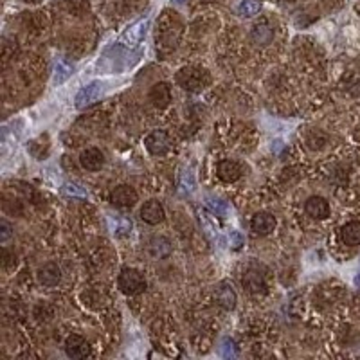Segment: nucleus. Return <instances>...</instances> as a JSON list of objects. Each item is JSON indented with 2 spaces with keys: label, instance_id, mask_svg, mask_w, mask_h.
Wrapping results in <instances>:
<instances>
[{
  "label": "nucleus",
  "instance_id": "1",
  "mask_svg": "<svg viewBox=\"0 0 360 360\" xmlns=\"http://www.w3.org/2000/svg\"><path fill=\"white\" fill-rule=\"evenodd\" d=\"M180 34H182V24L175 17V13H164L157 27V45H160L162 49H173Z\"/></svg>",
  "mask_w": 360,
  "mask_h": 360
},
{
  "label": "nucleus",
  "instance_id": "2",
  "mask_svg": "<svg viewBox=\"0 0 360 360\" xmlns=\"http://www.w3.org/2000/svg\"><path fill=\"white\" fill-rule=\"evenodd\" d=\"M176 83L188 92H198L211 83V76L205 69L195 65L182 67L175 76Z\"/></svg>",
  "mask_w": 360,
  "mask_h": 360
},
{
  "label": "nucleus",
  "instance_id": "3",
  "mask_svg": "<svg viewBox=\"0 0 360 360\" xmlns=\"http://www.w3.org/2000/svg\"><path fill=\"white\" fill-rule=\"evenodd\" d=\"M119 290L127 295H137L146 288V281H144L143 274H141L137 269H130V266H124L121 270V274L117 278Z\"/></svg>",
  "mask_w": 360,
  "mask_h": 360
},
{
  "label": "nucleus",
  "instance_id": "4",
  "mask_svg": "<svg viewBox=\"0 0 360 360\" xmlns=\"http://www.w3.org/2000/svg\"><path fill=\"white\" fill-rule=\"evenodd\" d=\"M144 146H146V150L152 153V155L160 157L164 155V153H168L172 143H169V137L166 131L155 130L148 135L146 139H144Z\"/></svg>",
  "mask_w": 360,
  "mask_h": 360
},
{
  "label": "nucleus",
  "instance_id": "5",
  "mask_svg": "<svg viewBox=\"0 0 360 360\" xmlns=\"http://www.w3.org/2000/svg\"><path fill=\"white\" fill-rule=\"evenodd\" d=\"M139 200V195L131 186H117L114 191L110 193V202L115 207H134Z\"/></svg>",
  "mask_w": 360,
  "mask_h": 360
},
{
  "label": "nucleus",
  "instance_id": "6",
  "mask_svg": "<svg viewBox=\"0 0 360 360\" xmlns=\"http://www.w3.org/2000/svg\"><path fill=\"white\" fill-rule=\"evenodd\" d=\"M103 94V83L101 82H92L86 86H83L82 90L76 96V107L78 108H86L90 105H94Z\"/></svg>",
  "mask_w": 360,
  "mask_h": 360
},
{
  "label": "nucleus",
  "instance_id": "7",
  "mask_svg": "<svg viewBox=\"0 0 360 360\" xmlns=\"http://www.w3.org/2000/svg\"><path fill=\"white\" fill-rule=\"evenodd\" d=\"M172 242L166 236H153L148 240L146 252L152 259H164L172 254Z\"/></svg>",
  "mask_w": 360,
  "mask_h": 360
},
{
  "label": "nucleus",
  "instance_id": "8",
  "mask_svg": "<svg viewBox=\"0 0 360 360\" xmlns=\"http://www.w3.org/2000/svg\"><path fill=\"white\" fill-rule=\"evenodd\" d=\"M250 227H252L254 233L259 234V236H266V234H270L276 229L274 214L266 213V211H259V213L254 214L252 220H250Z\"/></svg>",
  "mask_w": 360,
  "mask_h": 360
},
{
  "label": "nucleus",
  "instance_id": "9",
  "mask_svg": "<svg viewBox=\"0 0 360 360\" xmlns=\"http://www.w3.org/2000/svg\"><path fill=\"white\" fill-rule=\"evenodd\" d=\"M65 353L70 359H85L90 355V346L82 335H69L65 340Z\"/></svg>",
  "mask_w": 360,
  "mask_h": 360
},
{
  "label": "nucleus",
  "instance_id": "10",
  "mask_svg": "<svg viewBox=\"0 0 360 360\" xmlns=\"http://www.w3.org/2000/svg\"><path fill=\"white\" fill-rule=\"evenodd\" d=\"M79 164L86 172H98V169L103 168L105 164V155L101 153V150L98 148H86L83 150L82 155H79Z\"/></svg>",
  "mask_w": 360,
  "mask_h": 360
},
{
  "label": "nucleus",
  "instance_id": "11",
  "mask_svg": "<svg viewBox=\"0 0 360 360\" xmlns=\"http://www.w3.org/2000/svg\"><path fill=\"white\" fill-rule=\"evenodd\" d=\"M304 211H307V214L310 218L324 220V218L330 217V204L323 197H310L307 200V204H304Z\"/></svg>",
  "mask_w": 360,
  "mask_h": 360
},
{
  "label": "nucleus",
  "instance_id": "12",
  "mask_svg": "<svg viewBox=\"0 0 360 360\" xmlns=\"http://www.w3.org/2000/svg\"><path fill=\"white\" fill-rule=\"evenodd\" d=\"M164 207L159 200H148L144 202V205L141 207V218L143 221L150 225H157L164 220Z\"/></svg>",
  "mask_w": 360,
  "mask_h": 360
},
{
  "label": "nucleus",
  "instance_id": "13",
  "mask_svg": "<svg viewBox=\"0 0 360 360\" xmlns=\"http://www.w3.org/2000/svg\"><path fill=\"white\" fill-rule=\"evenodd\" d=\"M150 101H152L157 108L169 107V103H172V86L166 82L155 83V85L152 86V90H150Z\"/></svg>",
  "mask_w": 360,
  "mask_h": 360
},
{
  "label": "nucleus",
  "instance_id": "14",
  "mask_svg": "<svg viewBox=\"0 0 360 360\" xmlns=\"http://www.w3.org/2000/svg\"><path fill=\"white\" fill-rule=\"evenodd\" d=\"M62 279V270L56 263H45L40 270H38V281L44 287H56Z\"/></svg>",
  "mask_w": 360,
  "mask_h": 360
},
{
  "label": "nucleus",
  "instance_id": "15",
  "mask_svg": "<svg viewBox=\"0 0 360 360\" xmlns=\"http://www.w3.org/2000/svg\"><path fill=\"white\" fill-rule=\"evenodd\" d=\"M214 295H217L218 304H220L221 308H225V310H233V308L236 307V292L233 290V287H231L229 283H220Z\"/></svg>",
  "mask_w": 360,
  "mask_h": 360
},
{
  "label": "nucleus",
  "instance_id": "16",
  "mask_svg": "<svg viewBox=\"0 0 360 360\" xmlns=\"http://www.w3.org/2000/svg\"><path fill=\"white\" fill-rule=\"evenodd\" d=\"M218 176H220L224 182H236L240 176H242V168L240 164L234 162V160H221L218 164Z\"/></svg>",
  "mask_w": 360,
  "mask_h": 360
},
{
  "label": "nucleus",
  "instance_id": "17",
  "mask_svg": "<svg viewBox=\"0 0 360 360\" xmlns=\"http://www.w3.org/2000/svg\"><path fill=\"white\" fill-rule=\"evenodd\" d=\"M243 287L252 294L265 290V279L259 274V270H247V274L243 276Z\"/></svg>",
  "mask_w": 360,
  "mask_h": 360
},
{
  "label": "nucleus",
  "instance_id": "18",
  "mask_svg": "<svg viewBox=\"0 0 360 360\" xmlns=\"http://www.w3.org/2000/svg\"><path fill=\"white\" fill-rule=\"evenodd\" d=\"M342 242L349 247L360 245V221H349L340 231Z\"/></svg>",
  "mask_w": 360,
  "mask_h": 360
},
{
  "label": "nucleus",
  "instance_id": "19",
  "mask_svg": "<svg viewBox=\"0 0 360 360\" xmlns=\"http://www.w3.org/2000/svg\"><path fill=\"white\" fill-rule=\"evenodd\" d=\"M252 38H254V41H256V44H258V45L270 44V40L274 38V29H272L269 24H266V20L265 22H259V24L254 25Z\"/></svg>",
  "mask_w": 360,
  "mask_h": 360
},
{
  "label": "nucleus",
  "instance_id": "20",
  "mask_svg": "<svg viewBox=\"0 0 360 360\" xmlns=\"http://www.w3.org/2000/svg\"><path fill=\"white\" fill-rule=\"evenodd\" d=\"M146 25H148L146 22H139V24L131 25L127 33H124V41L130 45L139 44V41L144 38V34H146Z\"/></svg>",
  "mask_w": 360,
  "mask_h": 360
},
{
  "label": "nucleus",
  "instance_id": "21",
  "mask_svg": "<svg viewBox=\"0 0 360 360\" xmlns=\"http://www.w3.org/2000/svg\"><path fill=\"white\" fill-rule=\"evenodd\" d=\"M262 11V2L259 0H242V4L238 8V13L245 18L256 17Z\"/></svg>",
  "mask_w": 360,
  "mask_h": 360
},
{
  "label": "nucleus",
  "instance_id": "22",
  "mask_svg": "<svg viewBox=\"0 0 360 360\" xmlns=\"http://www.w3.org/2000/svg\"><path fill=\"white\" fill-rule=\"evenodd\" d=\"M70 74H72V67L67 65L65 62H58L56 67H54V83L60 85V83L70 78Z\"/></svg>",
  "mask_w": 360,
  "mask_h": 360
},
{
  "label": "nucleus",
  "instance_id": "23",
  "mask_svg": "<svg viewBox=\"0 0 360 360\" xmlns=\"http://www.w3.org/2000/svg\"><path fill=\"white\" fill-rule=\"evenodd\" d=\"M130 229H131V221L128 220V218H119L114 233L117 234V236H124V234L130 233Z\"/></svg>",
  "mask_w": 360,
  "mask_h": 360
},
{
  "label": "nucleus",
  "instance_id": "24",
  "mask_svg": "<svg viewBox=\"0 0 360 360\" xmlns=\"http://www.w3.org/2000/svg\"><path fill=\"white\" fill-rule=\"evenodd\" d=\"M65 191L70 193V195H78V197H85V191H83V189H79V186L67 184L65 186Z\"/></svg>",
  "mask_w": 360,
  "mask_h": 360
},
{
  "label": "nucleus",
  "instance_id": "25",
  "mask_svg": "<svg viewBox=\"0 0 360 360\" xmlns=\"http://www.w3.org/2000/svg\"><path fill=\"white\" fill-rule=\"evenodd\" d=\"M9 225L6 224V221H2V242H6V240H8L9 238Z\"/></svg>",
  "mask_w": 360,
  "mask_h": 360
},
{
  "label": "nucleus",
  "instance_id": "26",
  "mask_svg": "<svg viewBox=\"0 0 360 360\" xmlns=\"http://www.w3.org/2000/svg\"><path fill=\"white\" fill-rule=\"evenodd\" d=\"M355 283H356V285H360V272H359V276H356V279H355Z\"/></svg>",
  "mask_w": 360,
  "mask_h": 360
},
{
  "label": "nucleus",
  "instance_id": "27",
  "mask_svg": "<svg viewBox=\"0 0 360 360\" xmlns=\"http://www.w3.org/2000/svg\"><path fill=\"white\" fill-rule=\"evenodd\" d=\"M204 2H214V0H204Z\"/></svg>",
  "mask_w": 360,
  "mask_h": 360
},
{
  "label": "nucleus",
  "instance_id": "28",
  "mask_svg": "<svg viewBox=\"0 0 360 360\" xmlns=\"http://www.w3.org/2000/svg\"><path fill=\"white\" fill-rule=\"evenodd\" d=\"M175 2H184V0H175Z\"/></svg>",
  "mask_w": 360,
  "mask_h": 360
}]
</instances>
